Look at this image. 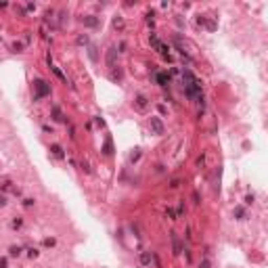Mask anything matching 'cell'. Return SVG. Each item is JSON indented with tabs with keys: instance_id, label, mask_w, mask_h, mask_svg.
Segmentation results:
<instances>
[{
	"instance_id": "1",
	"label": "cell",
	"mask_w": 268,
	"mask_h": 268,
	"mask_svg": "<svg viewBox=\"0 0 268 268\" xmlns=\"http://www.w3.org/2000/svg\"><path fill=\"white\" fill-rule=\"evenodd\" d=\"M182 80H184V92H186V97L199 101V103L203 105V92H201V84H199V80L193 76V71H191V69H182Z\"/></svg>"
},
{
	"instance_id": "2",
	"label": "cell",
	"mask_w": 268,
	"mask_h": 268,
	"mask_svg": "<svg viewBox=\"0 0 268 268\" xmlns=\"http://www.w3.org/2000/svg\"><path fill=\"white\" fill-rule=\"evenodd\" d=\"M34 90H36L34 99L40 101V99H44V97H48L50 94V86H48V82H44V80H36L34 82Z\"/></svg>"
},
{
	"instance_id": "3",
	"label": "cell",
	"mask_w": 268,
	"mask_h": 268,
	"mask_svg": "<svg viewBox=\"0 0 268 268\" xmlns=\"http://www.w3.org/2000/svg\"><path fill=\"white\" fill-rule=\"evenodd\" d=\"M155 80H157V84H159V86H168L170 80H172V76H170L168 71H157V73H155Z\"/></svg>"
},
{
	"instance_id": "4",
	"label": "cell",
	"mask_w": 268,
	"mask_h": 268,
	"mask_svg": "<svg viewBox=\"0 0 268 268\" xmlns=\"http://www.w3.org/2000/svg\"><path fill=\"white\" fill-rule=\"evenodd\" d=\"M149 124H151V130H153L155 134H163V124H161V120H159V117H151V122H149Z\"/></svg>"
},
{
	"instance_id": "5",
	"label": "cell",
	"mask_w": 268,
	"mask_h": 268,
	"mask_svg": "<svg viewBox=\"0 0 268 268\" xmlns=\"http://www.w3.org/2000/svg\"><path fill=\"white\" fill-rule=\"evenodd\" d=\"M82 23L88 25V27H97V25H99V19H97L94 15H86V17H82Z\"/></svg>"
},
{
	"instance_id": "6",
	"label": "cell",
	"mask_w": 268,
	"mask_h": 268,
	"mask_svg": "<svg viewBox=\"0 0 268 268\" xmlns=\"http://www.w3.org/2000/svg\"><path fill=\"white\" fill-rule=\"evenodd\" d=\"M170 239H172V251H174V256L180 254V241H178L176 233H170Z\"/></svg>"
},
{
	"instance_id": "7",
	"label": "cell",
	"mask_w": 268,
	"mask_h": 268,
	"mask_svg": "<svg viewBox=\"0 0 268 268\" xmlns=\"http://www.w3.org/2000/svg\"><path fill=\"white\" fill-rule=\"evenodd\" d=\"M115 55H117V48H109L107 50V65H109V67H115Z\"/></svg>"
},
{
	"instance_id": "8",
	"label": "cell",
	"mask_w": 268,
	"mask_h": 268,
	"mask_svg": "<svg viewBox=\"0 0 268 268\" xmlns=\"http://www.w3.org/2000/svg\"><path fill=\"white\" fill-rule=\"evenodd\" d=\"M48 65H50V69L55 71V76H57V78L61 80V82H65V84H67V78L63 76V71L59 69V67H55V65H52V59H50V57H48Z\"/></svg>"
},
{
	"instance_id": "9",
	"label": "cell",
	"mask_w": 268,
	"mask_h": 268,
	"mask_svg": "<svg viewBox=\"0 0 268 268\" xmlns=\"http://www.w3.org/2000/svg\"><path fill=\"white\" fill-rule=\"evenodd\" d=\"M151 258H153L151 251H142V254H141V264H142V266H149V264H151Z\"/></svg>"
},
{
	"instance_id": "10",
	"label": "cell",
	"mask_w": 268,
	"mask_h": 268,
	"mask_svg": "<svg viewBox=\"0 0 268 268\" xmlns=\"http://www.w3.org/2000/svg\"><path fill=\"white\" fill-rule=\"evenodd\" d=\"M50 151H52V155H55L57 159H63V149L59 147V145H52V147H50Z\"/></svg>"
},
{
	"instance_id": "11",
	"label": "cell",
	"mask_w": 268,
	"mask_h": 268,
	"mask_svg": "<svg viewBox=\"0 0 268 268\" xmlns=\"http://www.w3.org/2000/svg\"><path fill=\"white\" fill-rule=\"evenodd\" d=\"M136 107H138V109H145V107H147V97L138 94V97H136Z\"/></svg>"
},
{
	"instance_id": "12",
	"label": "cell",
	"mask_w": 268,
	"mask_h": 268,
	"mask_svg": "<svg viewBox=\"0 0 268 268\" xmlns=\"http://www.w3.org/2000/svg\"><path fill=\"white\" fill-rule=\"evenodd\" d=\"M149 42H151V46H153L155 50L159 48V44H161V42H159V38H157L155 34H151V36H149Z\"/></svg>"
},
{
	"instance_id": "13",
	"label": "cell",
	"mask_w": 268,
	"mask_h": 268,
	"mask_svg": "<svg viewBox=\"0 0 268 268\" xmlns=\"http://www.w3.org/2000/svg\"><path fill=\"white\" fill-rule=\"evenodd\" d=\"M8 254H11V258H19V256H21V247L13 245L11 249H8Z\"/></svg>"
},
{
	"instance_id": "14",
	"label": "cell",
	"mask_w": 268,
	"mask_h": 268,
	"mask_svg": "<svg viewBox=\"0 0 268 268\" xmlns=\"http://www.w3.org/2000/svg\"><path fill=\"white\" fill-rule=\"evenodd\" d=\"M52 115H55V120L57 122H63V115H61V109H59V107H52Z\"/></svg>"
},
{
	"instance_id": "15",
	"label": "cell",
	"mask_w": 268,
	"mask_h": 268,
	"mask_svg": "<svg viewBox=\"0 0 268 268\" xmlns=\"http://www.w3.org/2000/svg\"><path fill=\"white\" fill-rule=\"evenodd\" d=\"M103 151H105V155H111V138H107V141H105V147H103Z\"/></svg>"
},
{
	"instance_id": "16",
	"label": "cell",
	"mask_w": 268,
	"mask_h": 268,
	"mask_svg": "<svg viewBox=\"0 0 268 268\" xmlns=\"http://www.w3.org/2000/svg\"><path fill=\"white\" fill-rule=\"evenodd\" d=\"M11 184H13V182H11V180H2V182H0V186H2V189H4V191H15L13 186H11Z\"/></svg>"
},
{
	"instance_id": "17",
	"label": "cell",
	"mask_w": 268,
	"mask_h": 268,
	"mask_svg": "<svg viewBox=\"0 0 268 268\" xmlns=\"http://www.w3.org/2000/svg\"><path fill=\"white\" fill-rule=\"evenodd\" d=\"M113 25H115V27L120 29V32H122V29H124V21H122L120 17H117V19H113Z\"/></svg>"
},
{
	"instance_id": "18",
	"label": "cell",
	"mask_w": 268,
	"mask_h": 268,
	"mask_svg": "<svg viewBox=\"0 0 268 268\" xmlns=\"http://www.w3.org/2000/svg\"><path fill=\"white\" fill-rule=\"evenodd\" d=\"M166 216H168V218H172V220H176V212H174L172 207H168V210H166Z\"/></svg>"
},
{
	"instance_id": "19",
	"label": "cell",
	"mask_w": 268,
	"mask_h": 268,
	"mask_svg": "<svg viewBox=\"0 0 268 268\" xmlns=\"http://www.w3.org/2000/svg\"><path fill=\"white\" fill-rule=\"evenodd\" d=\"M235 216H237V218H243V216H245V210H243V207H237V210H235Z\"/></svg>"
},
{
	"instance_id": "20",
	"label": "cell",
	"mask_w": 268,
	"mask_h": 268,
	"mask_svg": "<svg viewBox=\"0 0 268 268\" xmlns=\"http://www.w3.org/2000/svg\"><path fill=\"white\" fill-rule=\"evenodd\" d=\"M138 157H141V151L136 149V153H132V157H130V159H132V161H138Z\"/></svg>"
},
{
	"instance_id": "21",
	"label": "cell",
	"mask_w": 268,
	"mask_h": 268,
	"mask_svg": "<svg viewBox=\"0 0 268 268\" xmlns=\"http://www.w3.org/2000/svg\"><path fill=\"white\" fill-rule=\"evenodd\" d=\"M178 184H180V180H178V178H174V180H172V182H170V186H172V189H176Z\"/></svg>"
},
{
	"instance_id": "22",
	"label": "cell",
	"mask_w": 268,
	"mask_h": 268,
	"mask_svg": "<svg viewBox=\"0 0 268 268\" xmlns=\"http://www.w3.org/2000/svg\"><path fill=\"white\" fill-rule=\"evenodd\" d=\"M78 42H80V44H86V42H88V38H86V36H80Z\"/></svg>"
},
{
	"instance_id": "23",
	"label": "cell",
	"mask_w": 268,
	"mask_h": 268,
	"mask_svg": "<svg viewBox=\"0 0 268 268\" xmlns=\"http://www.w3.org/2000/svg\"><path fill=\"white\" fill-rule=\"evenodd\" d=\"M44 245H48V247H52V245H55V239H46V241H44Z\"/></svg>"
},
{
	"instance_id": "24",
	"label": "cell",
	"mask_w": 268,
	"mask_h": 268,
	"mask_svg": "<svg viewBox=\"0 0 268 268\" xmlns=\"http://www.w3.org/2000/svg\"><path fill=\"white\" fill-rule=\"evenodd\" d=\"M27 254H29V258H36V256H38V251H36V249H27Z\"/></svg>"
},
{
	"instance_id": "25",
	"label": "cell",
	"mask_w": 268,
	"mask_h": 268,
	"mask_svg": "<svg viewBox=\"0 0 268 268\" xmlns=\"http://www.w3.org/2000/svg\"><path fill=\"white\" fill-rule=\"evenodd\" d=\"M199 268H210V260H203V262H201V266H199Z\"/></svg>"
},
{
	"instance_id": "26",
	"label": "cell",
	"mask_w": 268,
	"mask_h": 268,
	"mask_svg": "<svg viewBox=\"0 0 268 268\" xmlns=\"http://www.w3.org/2000/svg\"><path fill=\"white\" fill-rule=\"evenodd\" d=\"M0 268H7V258H2V260H0Z\"/></svg>"
}]
</instances>
